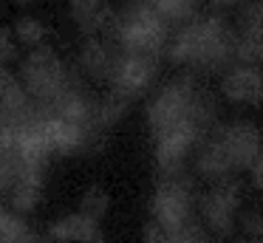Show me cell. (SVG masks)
Instances as JSON below:
<instances>
[{
    "mask_svg": "<svg viewBox=\"0 0 263 243\" xmlns=\"http://www.w3.org/2000/svg\"><path fill=\"white\" fill-rule=\"evenodd\" d=\"M43 133H46L51 156H71V153L82 150V147L88 144V139L93 136V130L88 127V124L63 119V116L48 113L46 107H43Z\"/></svg>",
    "mask_w": 263,
    "mask_h": 243,
    "instance_id": "obj_12",
    "label": "cell"
},
{
    "mask_svg": "<svg viewBox=\"0 0 263 243\" xmlns=\"http://www.w3.org/2000/svg\"><path fill=\"white\" fill-rule=\"evenodd\" d=\"M260 212H263V207H260Z\"/></svg>",
    "mask_w": 263,
    "mask_h": 243,
    "instance_id": "obj_31",
    "label": "cell"
},
{
    "mask_svg": "<svg viewBox=\"0 0 263 243\" xmlns=\"http://www.w3.org/2000/svg\"><path fill=\"white\" fill-rule=\"evenodd\" d=\"M43 175H46V167L29 164V167L23 170V175L6 190V198H9V203H12L14 212L29 215V212L37 209L40 195H43Z\"/></svg>",
    "mask_w": 263,
    "mask_h": 243,
    "instance_id": "obj_16",
    "label": "cell"
},
{
    "mask_svg": "<svg viewBox=\"0 0 263 243\" xmlns=\"http://www.w3.org/2000/svg\"><path fill=\"white\" fill-rule=\"evenodd\" d=\"M212 133H215V139L221 141V147L227 150L235 173H238V170H249V164L255 161L257 153L263 150L260 130H257V124L246 122V119L221 124V127H212Z\"/></svg>",
    "mask_w": 263,
    "mask_h": 243,
    "instance_id": "obj_9",
    "label": "cell"
},
{
    "mask_svg": "<svg viewBox=\"0 0 263 243\" xmlns=\"http://www.w3.org/2000/svg\"><path fill=\"white\" fill-rule=\"evenodd\" d=\"M156 73H159V57L156 54L119 51L108 73V85L114 94L125 96V99H136L150 90V85L156 82Z\"/></svg>",
    "mask_w": 263,
    "mask_h": 243,
    "instance_id": "obj_7",
    "label": "cell"
},
{
    "mask_svg": "<svg viewBox=\"0 0 263 243\" xmlns=\"http://www.w3.org/2000/svg\"><path fill=\"white\" fill-rule=\"evenodd\" d=\"M40 0H14V6H20V9H31V6H37Z\"/></svg>",
    "mask_w": 263,
    "mask_h": 243,
    "instance_id": "obj_28",
    "label": "cell"
},
{
    "mask_svg": "<svg viewBox=\"0 0 263 243\" xmlns=\"http://www.w3.org/2000/svg\"><path fill=\"white\" fill-rule=\"evenodd\" d=\"M68 14L85 37H91V34L108 37L116 20V11L108 0H68Z\"/></svg>",
    "mask_w": 263,
    "mask_h": 243,
    "instance_id": "obj_15",
    "label": "cell"
},
{
    "mask_svg": "<svg viewBox=\"0 0 263 243\" xmlns=\"http://www.w3.org/2000/svg\"><path fill=\"white\" fill-rule=\"evenodd\" d=\"M150 218L164 229L167 240H178V232L195 220V195L193 184L184 178L181 173L164 175L159 181L150 201Z\"/></svg>",
    "mask_w": 263,
    "mask_h": 243,
    "instance_id": "obj_4",
    "label": "cell"
},
{
    "mask_svg": "<svg viewBox=\"0 0 263 243\" xmlns=\"http://www.w3.org/2000/svg\"><path fill=\"white\" fill-rule=\"evenodd\" d=\"M17 57V45H14V34L9 31L3 23H0V65H9V62Z\"/></svg>",
    "mask_w": 263,
    "mask_h": 243,
    "instance_id": "obj_25",
    "label": "cell"
},
{
    "mask_svg": "<svg viewBox=\"0 0 263 243\" xmlns=\"http://www.w3.org/2000/svg\"><path fill=\"white\" fill-rule=\"evenodd\" d=\"M167 23L150 9L144 0L127 3L122 14H116L108 40L119 51H136V54H161L167 45Z\"/></svg>",
    "mask_w": 263,
    "mask_h": 243,
    "instance_id": "obj_2",
    "label": "cell"
},
{
    "mask_svg": "<svg viewBox=\"0 0 263 243\" xmlns=\"http://www.w3.org/2000/svg\"><path fill=\"white\" fill-rule=\"evenodd\" d=\"M48 237L51 240H82V243H99L105 240V232L99 220L88 218L85 212H71L65 218L54 220L48 226Z\"/></svg>",
    "mask_w": 263,
    "mask_h": 243,
    "instance_id": "obj_17",
    "label": "cell"
},
{
    "mask_svg": "<svg viewBox=\"0 0 263 243\" xmlns=\"http://www.w3.org/2000/svg\"><path fill=\"white\" fill-rule=\"evenodd\" d=\"M249 175H252V186L263 192V150L257 153V158L249 164Z\"/></svg>",
    "mask_w": 263,
    "mask_h": 243,
    "instance_id": "obj_26",
    "label": "cell"
},
{
    "mask_svg": "<svg viewBox=\"0 0 263 243\" xmlns=\"http://www.w3.org/2000/svg\"><path fill=\"white\" fill-rule=\"evenodd\" d=\"M235 62L263 65V31L260 28H240V34H235Z\"/></svg>",
    "mask_w": 263,
    "mask_h": 243,
    "instance_id": "obj_18",
    "label": "cell"
},
{
    "mask_svg": "<svg viewBox=\"0 0 263 243\" xmlns=\"http://www.w3.org/2000/svg\"><path fill=\"white\" fill-rule=\"evenodd\" d=\"M48 37V28L43 26L37 17L31 14H23L14 20V40H17L20 45H26V48H34V45H43Z\"/></svg>",
    "mask_w": 263,
    "mask_h": 243,
    "instance_id": "obj_21",
    "label": "cell"
},
{
    "mask_svg": "<svg viewBox=\"0 0 263 243\" xmlns=\"http://www.w3.org/2000/svg\"><path fill=\"white\" fill-rule=\"evenodd\" d=\"M125 3H136V0H125Z\"/></svg>",
    "mask_w": 263,
    "mask_h": 243,
    "instance_id": "obj_30",
    "label": "cell"
},
{
    "mask_svg": "<svg viewBox=\"0 0 263 243\" xmlns=\"http://www.w3.org/2000/svg\"><path fill=\"white\" fill-rule=\"evenodd\" d=\"M144 3L159 14L167 26H173V23L181 26V23H187L190 17H195L198 0H144Z\"/></svg>",
    "mask_w": 263,
    "mask_h": 243,
    "instance_id": "obj_19",
    "label": "cell"
},
{
    "mask_svg": "<svg viewBox=\"0 0 263 243\" xmlns=\"http://www.w3.org/2000/svg\"><path fill=\"white\" fill-rule=\"evenodd\" d=\"M221 94L232 105H243V107L263 105V71L257 65H246V62L227 65V71L221 77Z\"/></svg>",
    "mask_w": 263,
    "mask_h": 243,
    "instance_id": "obj_11",
    "label": "cell"
},
{
    "mask_svg": "<svg viewBox=\"0 0 263 243\" xmlns=\"http://www.w3.org/2000/svg\"><path fill=\"white\" fill-rule=\"evenodd\" d=\"M238 212H240V186L232 175L223 181H215L198 203L201 223L215 237L232 235V229L238 226Z\"/></svg>",
    "mask_w": 263,
    "mask_h": 243,
    "instance_id": "obj_6",
    "label": "cell"
},
{
    "mask_svg": "<svg viewBox=\"0 0 263 243\" xmlns=\"http://www.w3.org/2000/svg\"><path fill=\"white\" fill-rule=\"evenodd\" d=\"M74 73L68 71L60 54L48 45H34V48L26 54V60L20 62V82H23L26 94L37 102L40 107H48L63 88L71 82Z\"/></svg>",
    "mask_w": 263,
    "mask_h": 243,
    "instance_id": "obj_3",
    "label": "cell"
},
{
    "mask_svg": "<svg viewBox=\"0 0 263 243\" xmlns=\"http://www.w3.org/2000/svg\"><path fill=\"white\" fill-rule=\"evenodd\" d=\"M176 65L218 71L235 62V31L223 17H190L167 48Z\"/></svg>",
    "mask_w": 263,
    "mask_h": 243,
    "instance_id": "obj_1",
    "label": "cell"
},
{
    "mask_svg": "<svg viewBox=\"0 0 263 243\" xmlns=\"http://www.w3.org/2000/svg\"><path fill=\"white\" fill-rule=\"evenodd\" d=\"M119 54L114 43L102 34H91V37L82 43L80 57H77V65L85 73L88 79H97V82H108V73L114 68V60Z\"/></svg>",
    "mask_w": 263,
    "mask_h": 243,
    "instance_id": "obj_13",
    "label": "cell"
},
{
    "mask_svg": "<svg viewBox=\"0 0 263 243\" xmlns=\"http://www.w3.org/2000/svg\"><path fill=\"white\" fill-rule=\"evenodd\" d=\"M3 215H6V207H3V203H0V220H3Z\"/></svg>",
    "mask_w": 263,
    "mask_h": 243,
    "instance_id": "obj_29",
    "label": "cell"
},
{
    "mask_svg": "<svg viewBox=\"0 0 263 243\" xmlns=\"http://www.w3.org/2000/svg\"><path fill=\"white\" fill-rule=\"evenodd\" d=\"M195 94H198V85L187 77L170 79L167 85H161L153 94V99L147 102V124L153 133H161V130L173 127L178 122H187L190 110H193Z\"/></svg>",
    "mask_w": 263,
    "mask_h": 243,
    "instance_id": "obj_5",
    "label": "cell"
},
{
    "mask_svg": "<svg viewBox=\"0 0 263 243\" xmlns=\"http://www.w3.org/2000/svg\"><path fill=\"white\" fill-rule=\"evenodd\" d=\"M40 113L43 107L26 94L20 77L6 71V65H0V124L3 127H23Z\"/></svg>",
    "mask_w": 263,
    "mask_h": 243,
    "instance_id": "obj_10",
    "label": "cell"
},
{
    "mask_svg": "<svg viewBox=\"0 0 263 243\" xmlns=\"http://www.w3.org/2000/svg\"><path fill=\"white\" fill-rule=\"evenodd\" d=\"M238 226H240V235L243 237H249V240H263V212H260V207L246 209V212L240 215Z\"/></svg>",
    "mask_w": 263,
    "mask_h": 243,
    "instance_id": "obj_23",
    "label": "cell"
},
{
    "mask_svg": "<svg viewBox=\"0 0 263 243\" xmlns=\"http://www.w3.org/2000/svg\"><path fill=\"white\" fill-rule=\"evenodd\" d=\"M108 209H110V195L102 190V186H88L85 192H82V198H80V212H85L88 218H93V220H102L105 215H108Z\"/></svg>",
    "mask_w": 263,
    "mask_h": 243,
    "instance_id": "obj_22",
    "label": "cell"
},
{
    "mask_svg": "<svg viewBox=\"0 0 263 243\" xmlns=\"http://www.w3.org/2000/svg\"><path fill=\"white\" fill-rule=\"evenodd\" d=\"M195 175L204 181H210V184H215V181H223L229 178V175H235V167L232 161H229L227 150L221 147V141L215 139V133H206L204 139H201V144L195 147Z\"/></svg>",
    "mask_w": 263,
    "mask_h": 243,
    "instance_id": "obj_14",
    "label": "cell"
},
{
    "mask_svg": "<svg viewBox=\"0 0 263 243\" xmlns=\"http://www.w3.org/2000/svg\"><path fill=\"white\" fill-rule=\"evenodd\" d=\"M153 136H156V164H159L161 175H176L184 170L187 158H193L195 147L201 144V139L206 133L187 119V122H178Z\"/></svg>",
    "mask_w": 263,
    "mask_h": 243,
    "instance_id": "obj_8",
    "label": "cell"
},
{
    "mask_svg": "<svg viewBox=\"0 0 263 243\" xmlns=\"http://www.w3.org/2000/svg\"><path fill=\"white\" fill-rule=\"evenodd\" d=\"M240 28H260L263 31V0H252L240 11Z\"/></svg>",
    "mask_w": 263,
    "mask_h": 243,
    "instance_id": "obj_24",
    "label": "cell"
},
{
    "mask_svg": "<svg viewBox=\"0 0 263 243\" xmlns=\"http://www.w3.org/2000/svg\"><path fill=\"white\" fill-rule=\"evenodd\" d=\"M127 102H130V99H125V96H119V94L110 90L102 102H97V110H93V127H97V130L114 127V124L127 113Z\"/></svg>",
    "mask_w": 263,
    "mask_h": 243,
    "instance_id": "obj_20",
    "label": "cell"
},
{
    "mask_svg": "<svg viewBox=\"0 0 263 243\" xmlns=\"http://www.w3.org/2000/svg\"><path fill=\"white\" fill-rule=\"evenodd\" d=\"M142 237L144 240H167V235H164V229H161L159 223H156L153 218L147 220V226H144V232H142Z\"/></svg>",
    "mask_w": 263,
    "mask_h": 243,
    "instance_id": "obj_27",
    "label": "cell"
}]
</instances>
